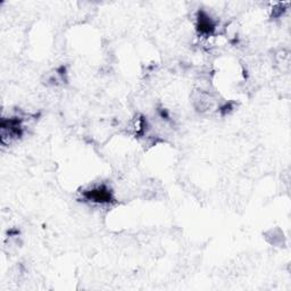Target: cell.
<instances>
[{
    "mask_svg": "<svg viewBox=\"0 0 291 291\" xmlns=\"http://www.w3.org/2000/svg\"><path fill=\"white\" fill-rule=\"evenodd\" d=\"M86 197L89 200L95 201V203H108L112 199V195L110 190L105 187H98L90 191L86 192Z\"/></svg>",
    "mask_w": 291,
    "mask_h": 291,
    "instance_id": "obj_1",
    "label": "cell"
}]
</instances>
